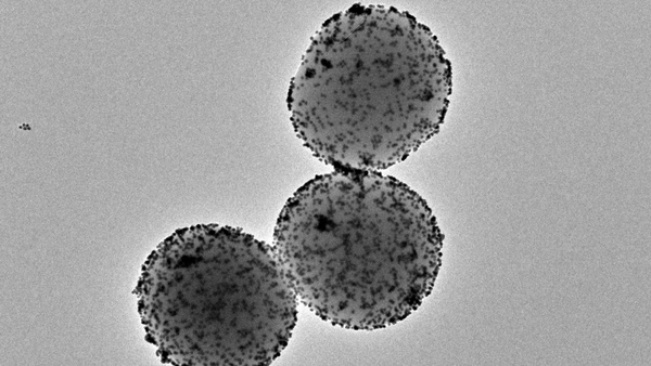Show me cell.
Wrapping results in <instances>:
<instances>
[{"mask_svg":"<svg viewBox=\"0 0 651 366\" xmlns=\"http://www.w3.org/2000/svg\"><path fill=\"white\" fill-rule=\"evenodd\" d=\"M444 235L427 202L379 171L316 175L284 204L273 248L299 301L332 325L378 330L430 296Z\"/></svg>","mask_w":651,"mask_h":366,"instance_id":"cell-2","label":"cell"},{"mask_svg":"<svg viewBox=\"0 0 651 366\" xmlns=\"http://www.w3.org/2000/svg\"><path fill=\"white\" fill-rule=\"evenodd\" d=\"M154 253L167 269L148 260L162 278L142 275L150 286L140 287L148 317L161 314L149 322L161 327L154 343L178 340L190 364L268 365L280 356L298 311L275 248L239 228L196 225Z\"/></svg>","mask_w":651,"mask_h":366,"instance_id":"cell-3","label":"cell"},{"mask_svg":"<svg viewBox=\"0 0 651 366\" xmlns=\"http://www.w3.org/2000/svg\"><path fill=\"white\" fill-rule=\"evenodd\" d=\"M451 90V64L429 27L394 6L355 3L312 36L286 103L319 160L380 171L439 131Z\"/></svg>","mask_w":651,"mask_h":366,"instance_id":"cell-1","label":"cell"}]
</instances>
